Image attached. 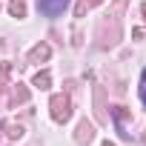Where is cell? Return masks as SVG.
I'll return each mask as SVG.
<instances>
[{
    "mask_svg": "<svg viewBox=\"0 0 146 146\" xmlns=\"http://www.w3.org/2000/svg\"><path fill=\"white\" fill-rule=\"evenodd\" d=\"M66 6H69V0H40V12L49 17H57Z\"/></svg>",
    "mask_w": 146,
    "mask_h": 146,
    "instance_id": "obj_1",
    "label": "cell"
},
{
    "mask_svg": "<svg viewBox=\"0 0 146 146\" xmlns=\"http://www.w3.org/2000/svg\"><path fill=\"white\" fill-rule=\"evenodd\" d=\"M140 98H143V103H146V72H143V86H140Z\"/></svg>",
    "mask_w": 146,
    "mask_h": 146,
    "instance_id": "obj_2",
    "label": "cell"
}]
</instances>
